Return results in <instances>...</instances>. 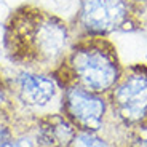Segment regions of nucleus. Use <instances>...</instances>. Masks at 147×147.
<instances>
[{
  "mask_svg": "<svg viewBox=\"0 0 147 147\" xmlns=\"http://www.w3.org/2000/svg\"><path fill=\"white\" fill-rule=\"evenodd\" d=\"M59 112L77 128V131L102 133L112 121L107 94L93 93L80 86L61 90Z\"/></svg>",
  "mask_w": 147,
  "mask_h": 147,
  "instance_id": "nucleus-5",
  "label": "nucleus"
},
{
  "mask_svg": "<svg viewBox=\"0 0 147 147\" xmlns=\"http://www.w3.org/2000/svg\"><path fill=\"white\" fill-rule=\"evenodd\" d=\"M117 47L109 37L85 35L74 38L67 55L51 72L61 90L80 86L109 94L123 72Z\"/></svg>",
  "mask_w": 147,
  "mask_h": 147,
  "instance_id": "nucleus-2",
  "label": "nucleus"
},
{
  "mask_svg": "<svg viewBox=\"0 0 147 147\" xmlns=\"http://www.w3.org/2000/svg\"><path fill=\"white\" fill-rule=\"evenodd\" d=\"M69 21L35 3H21L3 22L2 47L18 69L51 74L72 43Z\"/></svg>",
  "mask_w": 147,
  "mask_h": 147,
  "instance_id": "nucleus-1",
  "label": "nucleus"
},
{
  "mask_svg": "<svg viewBox=\"0 0 147 147\" xmlns=\"http://www.w3.org/2000/svg\"><path fill=\"white\" fill-rule=\"evenodd\" d=\"M107 99L112 118L120 126L131 128L147 123V64L123 67L120 80L109 91Z\"/></svg>",
  "mask_w": 147,
  "mask_h": 147,
  "instance_id": "nucleus-4",
  "label": "nucleus"
},
{
  "mask_svg": "<svg viewBox=\"0 0 147 147\" xmlns=\"http://www.w3.org/2000/svg\"><path fill=\"white\" fill-rule=\"evenodd\" d=\"M30 131L37 147H69L77 128L61 112L34 114Z\"/></svg>",
  "mask_w": 147,
  "mask_h": 147,
  "instance_id": "nucleus-7",
  "label": "nucleus"
},
{
  "mask_svg": "<svg viewBox=\"0 0 147 147\" xmlns=\"http://www.w3.org/2000/svg\"><path fill=\"white\" fill-rule=\"evenodd\" d=\"M8 80L16 104L27 114H35L34 110L47 107L56 96L61 94V88L48 72L19 69L13 75L8 74Z\"/></svg>",
  "mask_w": 147,
  "mask_h": 147,
  "instance_id": "nucleus-6",
  "label": "nucleus"
},
{
  "mask_svg": "<svg viewBox=\"0 0 147 147\" xmlns=\"http://www.w3.org/2000/svg\"><path fill=\"white\" fill-rule=\"evenodd\" d=\"M22 112L19 106L16 104L13 93L10 88V80H8V72L0 66V115L3 114H19ZM27 114V112H26Z\"/></svg>",
  "mask_w": 147,
  "mask_h": 147,
  "instance_id": "nucleus-9",
  "label": "nucleus"
},
{
  "mask_svg": "<svg viewBox=\"0 0 147 147\" xmlns=\"http://www.w3.org/2000/svg\"><path fill=\"white\" fill-rule=\"evenodd\" d=\"M133 2H134V3L138 5V7L142 8V10L147 13V0H133Z\"/></svg>",
  "mask_w": 147,
  "mask_h": 147,
  "instance_id": "nucleus-11",
  "label": "nucleus"
},
{
  "mask_svg": "<svg viewBox=\"0 0 147 147\" xmlns=\"http://www.w3.org/2000/svg\"><path fill=\"white\" fill-rule=\"evenodd\" d=\"M146 26V11L133 0H80L69 19L72 38L109 37L115 32H136Z\"/></svg>",
  "mask_w": 147,
  "mask_h": 147,
  "instance_id": "nucleus-3",
  "label": "nucleus"
},
{
  "mask_svg": "<svg viewBox=\"0 0 147 147\" xmlns=\"http://www.w3.org/2000/svg\"><path fill=\"white\" fill-rule=\"evenodd\" d=\"M3 147H37V144H35V139H34V136H32V131H30V128H29L27 131H22L21 134L13 138V139Z\"/></svg>",
  "mask_w": 147,
  "mask_h": 147,
  "instance_id": "nucleus-10",
  "label": "nucleus"
},
{
  "mask_svg": "<svg viewBox=\"0 0 147 147\" xmlns=\"http://www.w3.org/2000/svg\"><path fill=\"white\" fill-rule=\"evenodd\" d=\"M69 147H117V144L106 133L77 131Z\"/></svg>",
  "mask_w": 147,
  "mask_h": 147,
  "instance_id": "nucleus-8",
  "label": "nucleus"
}]
</instances>
